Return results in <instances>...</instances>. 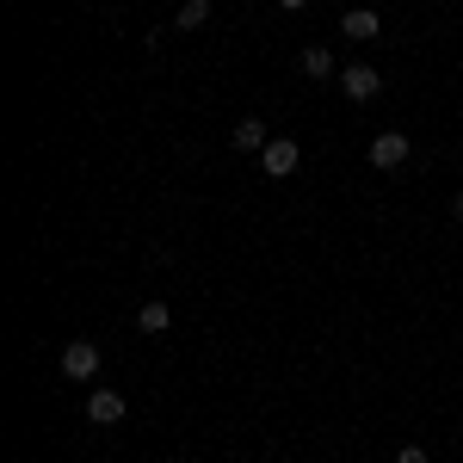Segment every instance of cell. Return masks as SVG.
Masks as SVG:
<instances>
[{
  "label": "cell",
  "instance_id": "1",
  "mask_svg": "<svg viewBox=\"0 0 463 463\" xmlns=\"http://www.w3.org/2000/svg\"><path fill=\"white\" fill-rule=\"evenodd\" d=\"M340 93H346L353 106H371V99L383 93V74L371 69V62H353V69H340Z\"/></svg>",
  "mask_w": 463,
  "mask_h": 463
},
{
  "label": "cell",
  "instance_id": "2",
  "mask_svg": "<svg viewBox=\"0 0 463 463\" xmlns=\"http://www.w3.org/2000/svg\"><path fill=\"white\" fill-rule=\"evenodd\" d=\"M408 148H414V143H408L402 130H383V137H371V148H364V161L390 174V167H402V161H408Z\"/></svg>",
  "mask_w": 463,
  "mask_h": 463
},
{
  "label": "cell",
  "instance_id": "3",
  "mask_svg": "<svg viewBox=\"0 0 463 463\" xmlns=\"http://www.w3.org/2000/svg\"><path fill=\"white\" fill-rule=\"evenodd\" d=\"M260 167H266L272 179H290L297 167H303V148L290 143V137H272V143H266V155H260Z\"/></svg>",
  "mask_w": 463,
  "mask_h": 463
},
{
  "label": "cell",
  "instance_id": "4",
  "mask_svg": "<svg viewBox=\"0 0 463 463\" xmlns=\"http://www.w3.org/2000/svg\"><path fill=\"white\" fill-rule=\"evenodd\" d=\"M93 371H99V346H93V340H69V346H62V377L87 383Z\"/></svg>",
  "mask_w": 463,
  "mask_h": 463
},
{
  "label": "cell",
  "instance_id": "5",
  "mask_svg": "<svg viewBox=\"0 0 463 463\" xmlns=\"http://www.w3.org/2000/svg\"><path fill=\"white\" fill-rule=\"evenodd\" d=\"M124 408H130L124 390H93V395H87V420H93V427H118Z\"/></svg>",
  "mask_w": 463,
  "mask_h": 463
},
{
  "label": "cell",
  "instance_id": "6",
  "mask_svg": "<svg viewBox=\"0 0 463 463\" xmlns=\"http://www.w3.org/2000/svg\"><path fill=\"white\" fill-rule=\"evenodd\" d=\"M340 32L353 37V43H364V37H377V32H383V19H377L371 6H353V13L340 19Z\"/></svg>",
  "mask_w": 463,
  "mask_h": 463
},
{
  "label": "cell",
  "instance_id": "7",
  "mask_svg": "<svg viewBox=\"0 0 463 463\" xmlns=\"http://www.w3.org/2000/svg\"><path fill=\"white\" fill-rule=\"evenodd\" d=\"M303 74L309 80H334V50L327 43H303Z\"/></svg>",
  "mask_w": 463,
  "mask_h": 463
},
{
  "label": "cell",
  "instance_id": "8",
  "mask_svg": "<svg viewBox=\"0 0 463 463\" xmlns=\"http://www.w3.org/2000/svg\"><path fill=\"white\" fill-rule=\"evenodd\" d=\"M266 143H272V137H266V124H260V118H241V124H235V148L266 155Z\"/></svg>",
  "mask_w": 463,
  "mask_h": 463
},
{
  "label": "cell",
  "instance_id": "9",
  "mask_svg": "<svg viewBox=\"0 0 463 463\" xmlns=\"http://www.w3.org/2000/svg\"><path fill=\"white\" fill-rule=\"evenodd\" d=\"M167 321H174V309H167V303H161V297H155V303H143V309H137V327H143V334H167Z\"/></svg>",
  "mask_w": 463,
  "mask_h": 463
},
{
  "label": "cell",
  "instance_id": "10",
  "mask_svg": "<svg viewBox=\"0 0 463 463\" xmlns=\"http://www.w3.org/2000/svg\"><path fill=\"white\" fill-rule=\"evenodd\" d=\"M204 19H211V0H185V6L174 13V25H179V32H198Z\"/></svg>",
  "mask_w": 463,
  "mask_h": 463
},
{
  "label": "cell",
  "instance_id": "11",
  "mask_svg": "<svg viewBox=\"0 0 463 463\" xmlns=\"http://www.w3.org/2000/svg\"><path fill=\"white\" fill-rule=\"evenodd\" d=\"M395 463H432V451H427V445H402V451H395Z\"/></svg>",
  "mask_w": 463,
  "mask_h": 463
},
{
  "label": "cell",
  "instance_id": "12",
  "mask_svg": "<svg viewBox=\"0 0 463 463\" xmlns=\"http://www.w3.org/2000/svg\"><path fill=\"white\" fill-rule=\"evenodd\" d=\"M458 222H463V192H458Z\"/></svg>",
  "mask_w": 463,
  "mask_h": 463
}]
</instances>
